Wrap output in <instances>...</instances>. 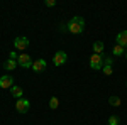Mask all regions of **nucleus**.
Returning a JSON list of instances; mask_svg holds the SVG:
<instances>
[{
	"label": "nucleus",
	"instance_id": "9",
	"mask_svg": "<svg viewBox=\"0 0 127 125\" xmlns=\"http://www.w3.org/2000/svg\"><path fill=\"white\" fill-rule=\"evenodd\" d=\"M119 46H122L124 49H127V30H122V32H119L117 37H115Z\"/></svg>",
	"mask_w": 127,
	"mask_h": 125
},
{
	"label": "nucleus",
	"instance_id": "7",
	"mask_svg": "<svg viewBox=\"0 0 127 125\" xmlns=\"http://www.w3.org/2000/svg\"><path fill=\"white\" fill-rule=\"evenodd\" d=\"M14 86V78L10 76V75H3V76L0 78V88H12Z\"/></svg>",
	"mask_w": 127,
	"mask_h": 125
},
{
	"label": "nucleus",
	"instance_id": "15",
	"mask_svg": "<svg viewBox=\"0 0 127 125\" xmlns=\"http://www.w3.org/2000/svg\"><path fill=\"white\" fill-rule=\"evenodd\" d=\"M58 106H59V100L56 96H51V100H49V108H51V110H56Z\"/></svg>",
	"mask_w": 127,
	"mask_h": 125
},
{
	"label": "nucleus",
	"instance_id": "1",
	"mask_svg": "<svg viewBox=\"0 0 127 125\" xmlns=\"http://www.w3.org/2000/svg\"><path fill=\"white\" fill-rule=\"evenodd\" d=\"M66 29L71 34H81L85 30V20H83V17H73L66 24Z\"/></svg>",
	"mask_w": 127,
	"mask_h": 125
},
{
	"label": "nucleus",
	"instance_id": "11",
	"mask_svg": "<svg viewBox=\"0 0 127 125\" xmlns=\"http://www.w3.org/2000/svg\"><path fill=\"white\" fill-rule=\"evenodd\" d=\"M112 54H114V56H124V54H126V49L122 48V46H119V44H115V46L112 48Z\"/></svg>",
	"mask_w": 127,
	"mask_h": 125
},
{
	"label": "nucleus",
	"instance_id": "20",
	"mask_svg": "<svg viewBox=\"0 0 127 125\" xmlns=\"http://www.w3.org/2000/svg\"><path fill=\"white\" fill-rule=\"evenodd\" d=\"M103 64H112V58H105L103 59Z\"/></svg>",
	"mask_w": 127,
	"mask_h": 125
},
{
	"label": "nucleus",
	"instance_id": "2",
	"mask_svg": "<svg viewBox=\"0 0 127 125\" xmlns=\"http://www.w3.org/2000/svg\"><path fill=\"white\" fill-rule=\"evenodd\" d=\"M90 68L92 69H102L103 68V56L102 54H92V58H90Z\"/></svg>",
	"mask_w": 127,
	"mask_h": 125
},
{
	"label": "nucleus",
	"instance_id": "5",
	"mask_svg": "<svg viewBox=\"0 0 127 125\" xmlns=\"http://www.w3.org/2000/svg\"><path fill=\"white\" fill-rule=\"evenodd\" d=\"M14 46H15V49H19V51H24V49L29 48V39L27 37H15Z\"/></svg>",
	"mask_w": 127,
	"mask_h": 125
},
{
	"label": "nucleus",
	"instance_id": "6",
	"mask_svg": "<svg viewBox=\"0 0 127 125\" xmlns=\"http://www.w3.org/2000/svg\"><path fill=\"white\" fill-rule=\"evenodd\" d=\"M53 63H54V66L64 64V63H66V52H64V51H58V52L53 56Z\"/></svg>",
	"mask_w": 127,
	"mask_h": 125
},
{
	"label": "nucleus",
	"instance_id": "19",
	"mask_svg": "<svg viewBox=\"0 0 127 125\" xmlns=\"http://www.w3.org/2000/svg\"><path fill=\"white\" fill-rule=\"evenodd\" d=\"M54 5H56L54 0H46V7H54Z\"/></svg>",
	"mask_w": 127,
	"mask_h": 125
},
{
	"label": "nucleus",
	"instance_id": "16",
	"mask_svg": "<svg viewBox=\"0 0 127 125\" xmlns=\"http://www.w3.org/2000/svg\"><path fill=\"white\" fill-rule=\"evenodd\" d=\"M102 71H103V75H107V76H110V75L114 73V68H112V64H103V68H102Z\"/></svg>",
	"mask_w": 127,
	"mask_h": 125
},
{
	"label": "nucleus",
	"instance_id": "14",
	"mask_svg": "<svg viewBox=\"0 0 127 125\" xmlns=\"http://www.w3.org/2000/svg\"><path fill=\"white\" fill-rule=\"evenodd\" d=\"M108 103H110L112 106H120L122 101H120V98H119L117 95H114V96H110V98H108Z\"/></svg>",
	"mask_w": 127,
	"mask_h": 125
},
{
	"label": "nucleus",
	"instance_id": "13",
	"mask_svg": "<svg viewBox=\"0 0 127 125\" xmlns=\"http://www.w3.org/2000/svg\"><path fill=\"white\" fill-rule=\"evenodd\" d=\"M17 66H19V64H17V61H14V59H7V61L3 63V68H5V69H9V71L15 69Z\"/></svg>",
	"mask_w": 127,
	"mask_h": 125
},
{
	"label": "nucleus",
	"instance_id": "12",
	"mask_svg": "<svg viewBox=\"0 0 127 125\" xmlns=\"http://www.w3.org/2000/svg\"><path fill=\"white\" fill-rule=\"evenodd\" d=\"M103 49H105L103 42H100V41L93 42V52H95V54H102V52H103Z\"/></svg>",
	"mask_w": 127,
	"mask_h": 125
},
{
	"label": "nucleus",
	"instance_id": "10",
	"mask_svg": "<svg viewBox=\"0 0 127 125\" xmlns=\"http://www.w3.org/2000/svg\"><path fill=\"white\" fill-rule=\"evenodd\" d=\"M22 93H24V91H22V88H20V86H15V85H14V86L10 88V95L14 96V98H17V100L22 98Z\"/></svg>",
	"mask_w": 127,
	"mask_h": 125
},
{
	"label": "nucleus",
	"instance_id": "4",
	"mask_svg": "<svg viewBox=\"0 0 127 125\" xmlns=\"http://www.w3.org/2000/svg\"><path fill=\"white\" fill-rule=\"evenodd\" d=\"M29 106H31V101H29V100L20 98V100H17V103H15V110H17L19 113H26V112L29 110Z\"/></svg>",
	"mask_w": 127,
	"mask_h": 125
},
{
	"label": "nucleus",
	"instance_id": "8",
	"mask_svg": "<svg viewBox=\"0 0 127 125\" xmlns=\"http://www.w3.org/2000/svg\"><path fill=\"white\" fill-rule=\"evenodd\" d=\"M46 69V61L44 59H36L34 64H32V71L34 73H42Z\"/></svg>",
	"mask_w": 127,
	"mask_h": 125
},
{
	"label": "nucleus",
	"instance_id": "21",
	"mask_svg": "<svg viewBox=\"0 0 127 125\" xmlns=\"http://www.w3.org/2000/svg\"><path fill=\"white\" fill-rule=\"evenodd\" d=\"M124 56H126V58H127V49H126V54H124Z\"/></svg>",
	"mask_w": 127,
	"mask_h": 125
},
{
	"label": "nucleus",
	"instance_id": "3",
	"mask_svg": "<svg viewBox=\"0 0 127 125\" xmlns=\"http://www.w3.org/2000/svg\"><path fill=\"white\" fill-rule=\"evenodd\" d=\"M17 64H19L20 68H32V64H34V61H32V58H31L29 54H19V59H17Z\"/></svg>",
	"mask_w": 127,
	"mask_h": 125
},
{
	"label": "nucleus",
	"instance_id": "18",
	"mask_svg": "<svg viewBox=\"0 0 127 125\" xmlns=\"http://www.w3.org/2000/svg\"><path fill=\"white\" fill-rule=\"evenodd\" d=\"M9 59H14V61H17V59H19V54H17L15 51H12V52H9Z\"/></svg>",
	"mask_w": 127,
	"mask_h": 125
},
{
	"label": "nucleus",
	"instance_id": "17",
	"mask_svg": "<svg viewBox=\"0 0 127 125\" xmlns=\"http://www.w3.org/2000/svg\"><path fill=\"white\" fill-rule=\"evenodd\" d=\"M119 124H120V120H119V117H117V115L108 117V125H119Z\"/></svg>",
	"mask_w": 127,
	"mask_h": 125
}]
</instances>
